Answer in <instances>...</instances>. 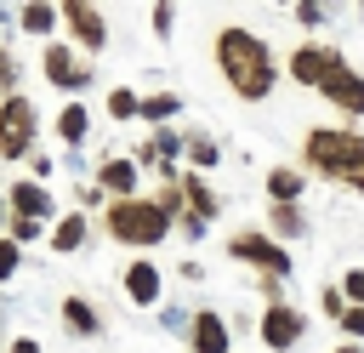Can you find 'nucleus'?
Here are the masks:
<instances>
[{
	"label": "nucleus",
	"mask_w": 364,
	"mask_h": 353,
	"mask_svg": "<svg viewBox=\"0 0 364 353\" xmlns=\"http://www.w3.org/2000/svg\"><path fill=\"white\" fill-rule=\"evenodd\" d=\"M216 63H222V74H228V85L239 91V97H267L273 91V51L250 34V28H222L216 34Z\"/></svg>",
	"instance_id": "nucleus-1"
},
{
	"label": "nucleus",
	"mask_w": 364,
	"mask_h": 353,
	"mask_svg": "<svg viewBox=\"0 0 364 353\" xmlns=\"http://www.w3.org/2000/svg\"><path fill=\"white\" fill-rule=\"evenodd\" d=\"M307 165L336 176V182H353L364 188V137H347V131H307Z\"/></svg>",
	"instance_id": "nucleus-2"
},
{
	"label": "nucleus",
	"mask_w": 364,
	"mask_h": 353,
	"mask_svg": "<svg viewBox=\"0 0 364 353\" xmlns=\"http://www.w3.org/2000/svg\"><path fill=\"white\" fill-rule=\"evenodd\" d=\"M165 228H171V216H165L154 199H119V205L108 211V233L125 239V245H159Z\"/></svg>",
	"instance_id": "nucleus-3"
},
{
	"label": "nucleus",
	"mask_w": 364,
	"mask_h": 353,
	"mask_svg": "<svg viewBox=\"0 0 364 353\" xmlns=\"http://www.w3.org/2000/svg\"><path fill=\"white\" fill-rule=\"evenodd\" d=\"M28 137H34V108H28V97H6V102H0V154H6V159L28 154Z\"/></svg>",
	"instance_id": "nucleus-4"
},
{
	"label": "nucleus",
	"mask_w": 364,
	"mask_h": 353,
	"mask_svg": "<svg viewBox=\"0 0 364 353\" xmlns=\"http://www.w3.org/2000/svg\"><path fill=\"white\" fill-rule=\"evenodd\" d=\"M318 91H324L336 108H347V114H364V80H358L347 63H336V68L324 74V85H318Z\"/></svg>",
	"instance_id": "nucleus-5"
},
{
	"label": "nucleus",
	"mask_w": 364,
	"mask_h": 353,
	"mask_svg": "<svg viewBox=\"0 0 364 353\" xmlns=\"http://www.w3.org/2000/svg\"><path fill=\"white\" fill-rule=\"evenodd\" d=\"M228 251H233L239 262H262L267 273H290V256H284V251H279L273 239H262V233H239V239H233Z\"/></svg>",
	"instance_id": "nucleus-6"
},
{
	"label": "nucleus",
	"mask_w": 364,
	"mask_h": 353,
	"mask_svg": "<svg viewBox=\"0 0 364 353\" xmlns=\"http://www.w3.org/2000/svg\"><path fill=\"white\" fill-rule=\"evenodd\" d=\"M296 336H301V313L296 307H267L262 313V342L267 347H296Z\"/></svg>",
	"instance_id": "nucleus-7"
},
{
	"label": "nucleus",
	"mask_w": 364,
	"mask_h": 353,
	"mask_svg": "<svg viewBox=\"0 0 364 353\" xmlns=\"http://www.w3.org/2000/svg\"><path fill=\"white\" fill-rule=\"evenodd\" d=\"M336 63H341L336 51H318V46H301L290 68H296V80H301V85H324V74H330Z\"/></svg>",
	"instance_id": "nucleus-8"
},
{
	"label": "nucleus",
	"mask_w": 364,
	"mask_h": 353,
	"mask_svg": "<svg viewBox=\"0 0 364 353\" xmlns=\"http://www.w3.org/2000/svg\"><path fill=\"white\" fill-rule=\"evenodd\" d=\"M68 28H74V34H80V46H91V51H97V46L108 40V28H102V17H97L91 6H80V0L68 6Z\"/></svg>",
	"instance_id": "nucleus-9"
},
{
	"label": "nucleus",
	"mask_w": 364,
	"mask_h": 353,
	"mask_svg": "<svg viewBox=\"0 0 364 353\" xmlns=\"http://www.w3.org/2000/svg\"><path fill=\"white\" fill-rule=\"evenodd\" d=\"M46 74H51L57 85H68V91L91 80V68H74V63H68V46H46Z\"/></svg>",
	"instance_id": "nucleus-10"
},
{
	"label": "nucleus",
	"mask_w": 364,
	"mask_h": 353,
	"mask_svg": "<svg viewBox=\"0 0 364 353\" xmlns=\"http://www.w3.org/2000/svg\"><path fill=\"white\" fill-rule=\"evenodd\" d=\"M193 353H228V325L216 313H199L193 319Z\"/></svg>",
	"instance_id": "nucleus-11"
},
{
	"label": "nucleus",
	"mask_w": 364,
	"mask_h": 353,
	"mask_svg": "<svg viewBox=\"0 0 364 353\" xmlns=\"http://www.w3.org/2000/svg\"><path fill=\"white\" fill-rule=\"evenodd\" d=\"M11 205H17V216H28V222H40V216L51 211V194H46L40 182H17V188H11Z\"/></svg>",
	"instance_id": "nucleus-12"
},
{
	"label": "nucleus",
	"mask_w": 364,
	"mask_h": 353,
	"mask_svg": "<svg viewBox=\"0 0 364 353\" xmlns=\"http://www.w3.org/2000/svg\"><path fill=\"white\" fill-rule=\"evenodd\" d=\"M125 296H131V302H154V296H159V268L131 262V268H125Z\"/></svg>",
	"instance_id": "nucleus-13"
},
{
	"label": "nucleus",
	"mask_w": 364,
	"mask_h": 353,
	"mask_svg": "<svg viewBox=\"0 0 364 353\" xmlns=\"http://www.w3.org/2000/svg\"><path fill=\"white\" fill-rule=\"evenodd\" d=\"M97 182H102V188H114V194H131V188H136V159H108Z\"/></svg>",
	"instance_id": "nucleus-14"
},
{
	"label": "nucleus",
	"mask_w": 364,
	"mask_h": 353,
	"mask_svg": "<svg viewBox=\"0 0 364 353\" xmlns=\"http://www.w3.org/2000/svg\"><path fill=\"white\" fill-rule=\"evenodd\" d=\"M63 319H68V330H74V336H91V330H97V313H91V302H80V296H68V302H63Z\"/></svg>",
	"instance_id": "nucleus-15"
},
{
	"label": "nucleus",
	"mask_w": 364,
	"mask_h": 353,
	"mask_svg": "<svg viewBox=\"0 0 364 353\" xmlns=\"http://www.w3.org/2000/svg\"><path fill=\"white\" fill-rule=\"evenodd\" d=\"M57 131H63L68 142H85V131H91V120H85V108H80V102H68V108L57 114Z\"/></svg>",
	"instance_id": "nucleus-16"
},
{
	"label": "nucleus",
	"mask_w": 364,
	"mask_h": 353,
	"mask_svg": "<svg viewBox=\"0 0 364 353\" xmlns=\"http://www.w3.org/2000/svg\"><path fill=\"white\" fill-rule=\"evenodd\" d=\"M267 194H273L279 205H290V199L301 194V176H296V171H273V176H267Z\"/></svg>",
	"instance_id": "nucleus-17"
},
{
	"label": "nucleus",
	"mask_w": 364,
	"mask_h": 353,
	"mask_svg": "<svg viewBox=\"0 0 364 353\" xmlns=\"http://www.w3.org/2000/svg\"><path fill=\"white\" fill-rule=\"evenodd\" d=\"M80 239H85V216H63V222H57V233H51V245H57V251H74Z\"/></svg>",
	"instance_id": "nucleus-18"
},
{
	"label": "nucleus",
	"mask_w": 364,
	"mask_h": 353,
	"mask_svg": "<svg viewBox=\"0 0 364 353\" xmlns=\"http://www.w3.org/2000/svg\"><path fill=\"white\" fill-rule=\"evenodd\" d=\"M51 23H57L51 6H23V28H28V34H51Z\"/></svg>",
	"instance_id": "nucleus-19"
},
{
	"label": "nucleus",
	"mask_w": 364,
	"mask_h": 353,
	"mask_svg": "<svg viewBox=\"0 0 364 353\" xmlns=\"http://www.w3.org/2000/svg\"><path fill=\"white\" fill-rule=\"evenodd\" d=\"M108 114H114V120H131V114H142V97H136V91H114V97H108Z\"/></svg>",
	"instance_id": "nucleus-20"
},
{
	"label": "nucleus",
	"mask_w": 364,
	"mask_h": 353,
	"mask_svg": "<svg viewBox=\"0 0 364 353\" xmlns=\"http://www.w3.org/2000/svg\"><path fill=\"white\" fill-rule=\"evenodd\" d=\"M273 228H279V233H301V211H296V205H279V211H273Z\"/></svg>",
	"instance_id": "nucleus-21"
},
{
	"label": "nucleus",
	"mask_w": 364,
	"mask_h": 353,
	"mask_svg": "<svg viewBox=\"0 0 364 353\" xmlns=\"http://www.w3.org/2000/svg\"><path fill=\"white\" fill-rule=\"evenodd\" d=\"M142 114L148 120H165V114H176V97H142Z\"/></svg>",
	"instance_id": "nucleus-22"
},
{
	"label": "nucleus",
	"mask_w": 364,
	"mask_h": 353,
	"mask_svg": "<svg viewBox=\"0 0 364 353\" xmlns=\"http://www.w3.org/2000/svg\"><path fill=\"white\" fill-rule=\"evenodd\" d=\"M17 273V239H0V279Z\"/></svg>",
	"instance_id": "nucleus-23"
},
{
	"label": "nucleus",
	"mask_w": 364,
	"mask_h": 353,
	"mask_svg": "<svg viewBox=\"0 0 364 353\" xmlns=\"http://www.w3.org/2000/svg\"><path fill=\"white\" fill-rule=\"evenodd\" d=\"M40 233H46V228H40V222H28V216H17V222H11V239H17V245H23V239H40Z\"/></svg>",
	"instance_id": "nucleus-24"
},
{
	"label": "nucleus",
	"mask_w": 364,
	"mask_h": 353,
	"mask_svg": "<svg viewBox=\"0 0 364 353\" xmlns=\"http://www.w3.org/2000/svg\"><path fill=\"white\" fill-rule=\"evenodd\" d=\"M341 325H347V336H364V307H347Z\"/></svg>",
	"instance_id": "nucleus-25"
},
{
	"label": "nucleus",
	"mask_w": 364,
	"mask_h": 353,
	"mask_svg": "<svg viewBox=\"0 0 364 353\" xmlns=\"http://www.w3.org/2000/svg\"><path fill=\"white\" fill-rule=\"evenodd\" d=\"M347 296H353V307H364V268L347 273Z\"/></svg>",
	"instance_id": "nucleus-26"
},
{
	"label": "nucleus",
	"mask_w": 364,
	"mask_h": 353,
	"mask_svg": "<svg viewBox=\"0 0 364 353\" xmlns=\"http://www.w3.org/2000/svg\"><path fill=\"white\" fill-rule=\"evenodd\" d=\"M193 159H199V165H210V159H216V142H205V137H193Z\"/></svg>",
	"instance_id": "nucleus-27"
},
{
	"label": "nucleus",
	"mask_w": 364,
	"mask_h": 353,
	"mask_svg": "<svg viewBox=\"0 0 364 353\" xmlns=\"http://www.w3.org/2000/svg\"><path fill=\"white\" fill-rule=\"evenodd\" d=\"M11 80H17V63L0 51V91H11Z\"/></svg>",
	"instance_id": "nucleus-28"
},
{
	"label": "nucleus",
	"mask_w": 364,
	"mask_h": 353,
	"mask_svg": "<svg viewBox=\"0 0 364 353\" xmlns=\"http://www.w3.org/2000/svg\"><path fill=\"white\" fill-rule=\"evenodd\" d=\"M11 353H40V342H28V336H23V342H11Z\"/></svg>",
	"instance_id": "nucleus-29"
},
{
	"label": "nucleus",
	"mask_w": 364,
	"mask_h": 353,
	"mask_svg": "<svg viewBox=\"0 0 364 353\" xmlns=\"http://www.w3.org/2000/svg\"><path fill=\"white\" fill-rule=\"evenodd\" d=\"M341 353H364V347H341Z\"/></svg>",
	"instance_id": "nucleus-30"
}]
</instances>
